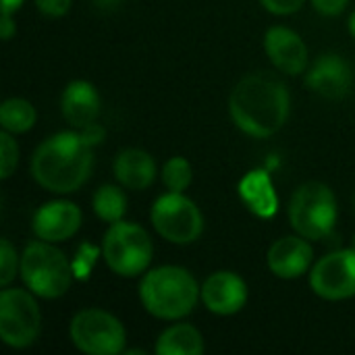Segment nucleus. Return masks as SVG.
Masks as SVG:
<instances>
[{
    "label": "nucleus",
    "mask_w": 355,
    "mask_h": 355,
    "mask_svg": "<svg viewBox=\"0 0 355 355\" xmlns=\"http://www.w3.org/2000/svg\"><path fill=\"white\" fill-rule=\"evenodd\" d=\"M289 110V89L270 73H254L243 77L229 98L233 123L252 137L275 135L287 123Z\"/></svg>",
    "instance_id": "f257e3e1"
},
{
    "label": "nucleus",
    "mask_w": 355,
    "mask_h": 355,
    "mask_svg": "<svg viewBox=\"0 0 355 355\" xmlns=\"http://www.w3.org/2000/svg\"><path fill=\"white\" fill-rule=\"evenodd\" d=\"M94 152L81 133L64 131L48 137L31 158V175L52 193H73L92 175Z\"/></svg>",
    "instance_id": "f03ea898"
},
{
    "label": "nucleus",
    "mask_w": 355,
    "mask_h": 355,
    "mask_svg": "<svg viewBox=\"0 0 355 355\" xmlns=\"http://www.w3.org/2000/svg\"><path fill=\"white\" fill-rule=\"evenodd\" d=\"M202 289L189 270L181 266H160L150 270L139 283V300L146 312L162 320H179L187 316Z\"/></svg>",
    "instance_id": "7ed1b4c3"
},
{
    "label": "nucleus",
    "mask_w": 355,
    "mask_h": 355,
    "mask_svg": "<svg viewBox=\"0 0 355 355\" xmlns=\"http://www.w3.org/2000/svg\"><path fill=\"white\" fill-rule=\"evenodd\" d=\"M21 279L25 287L44 300L62 297L71 287V264L50 241H31L21 256Z\"/></svg>",
    "instance_id": "20e7f679"
},
{
    "label": "nucleus",
    "mask_w": 355,
    "mask_h": 355,
    "mask_svg": "<svg viewBox=\"0 0 355 355\" xmlns=\"http://www.w3.org/2000/svg\"><path fill=\"white\" fill-rule=\"evenodd\" d=\"M289 220L297 235L314 241L327 239L337 223V198L333 189L318 181L297 187L289 202Z\"/></svg>",
    "instance_id": "39448f33"
},
{
    "label": "nucleus",
    "mask_w": 355,
    "mask_h": 355,
    "mask_svg": "<svg viewBox=\"0 0 355 355\" xmlns=\"http://www.w3.org/2000/svg\"><path fill=\"white\" fill-rule=\"evenodd\" d=\"M152 239L135 223H112L104 235L102 254L108 268L119 277H137L152 262Z\"/></svg>",
    "instance_id": "423d86ee"
},
{
    "label": "nucleus",
    "mask_w": 355,
    "mask_h": 355,
    "mask_svg": "<svg viewBox=\"0 0 355 355\" xmlns=\"http://www.w3.org/2000/svg\"><path fill=\"white\" fill-rule=\"evenodd\" d=\"M71 341L87 355H116L125 352V329L121 320L104 310L89 308L75 314L71 320Z\"/></svg>",
    "instance_id": "0eeeda50"
},
{
    "label": "nucleus",
    "mask_w": 355,
    "mask_h": 355,
    "mask_svg": "<svg viewBox=\"0 0 355 355\" xmlns=\"http://www.w3.org/2000/svg\"><path fill=\"white\" fill-rule=\"evenodd\" d=\"M150 218L156 233L177 245L193 243L204 231V216L200 208L177 191L160 196L152 206Z\"/></svg>",
    "instance_id": "6e6552de"
},
{
    "label": "nucleus",
    "mask_w": 355,
    "mask_h": 355,
    "mask_svg": "<svg viewBox=\"0 0 355 355\" xmlns=\"http://www.w3.org/2000/svg\"><path fill=\"white\" fill-rule=\"evenodd\" d=\"M42 331V314L33 295L25 289L0 293V337L8 347L23 349L35 343Z\"/></svg>",
    "instance_id": "1a4fd4ad"
},
{
    "label": "nucleus",
    "mask_w": 355,
    "mask_h": 355,
    "mask_svg": "<svg viewBox=\"0 0 355 355\" xmlns=\"http://www.w3.org/2000/svg\"><path fill=\"white\" fill-rule=\"evenodd\" d=\"M310 287L316 295L331 302L355 295V250H339L316 262L310 270Z\"/></svg>",
    "instance_id": "9d476101"
},
{
    "label": "nucleus",
    "mask_w": 355,
    "mask_h": 355,
    "mask_svg": "<svg viewBox=\"0 0 355 355\" xmlns=\"http://www.w3.org/2000/svg\"><path fill=\"white\" fill-rule=\"evenodd\" d=\"M202 302L212 314L218 316L237 314L248 302V285L235 272L229 270L214 272L202 285Z\"/></svg>",
    "instance_id": "9b49d317"
},
{
    "label": "nucleus",
    "mask_w": 355,
    "mask_h": 355,
    "mask_svg": "<svg viewBox=\"0 0 355 355\" xmlns=\"http://www.w3.org/2000/svg\"><path fill=\"white\" fill-rule=\"evenodd\" d=\"M354 75L349 64L333 52L322 54L306 75V85L322 98L341 100L352 92Z\"/></svg>",
    "instance_id": "f8f14e48"
},
{
    "label": "nucleus",
    "mask_w": 355,
    "mask_h": 355,
    "mask_svg": "<svg viewBox=\"0 0 355 355\" xmlns=\"http://www.w3.org/2000/svg\"><path fill=\"white\" fill-rule=\"evenodd\" d=\"M33 233L37 239L60 243L71 239L81 227V210L73 202H48L33 216Z\"/></svg>",
    "instance_id": "ddd939ff"
},
{
    "label": "nucleus",
    "mask_w": 355,
    "mask_h": 355,
    "mask_svg": "<svg viewBox=\"0 0 355 355\" xmlns=\"http://www.w3.org/2000/svg\"><path fill=\"white\" fill-rule=\"evenodd\" d=\"M264 48L272 64L285 75H300L308 67V48L289 27H270L264 35Z\"/></svg>",
    "instance_id": "4468645a"
},
{
    "label": "nucleus",
    "mask_w": 355,
    "mask_h": 355,
    "mask_svg": "<svg viewBox=\"0 0 355 355\" xmlns=\"http://www.w3.org/2000/svg\"><path fill=\"white\" fill-rule=\"evenodd\" d=\"M314 250L306 237H281L277 239L266 256L268 268L279 279H297L312 266Z\"/></svg>",
    "instance_id": "2eb2a0df"
},
{
    "label": "nucleus",
    "mask_w": 355,
    "mask_h": 355,
    "mask_svg": "<svg viewBox=\"0 0 355 355\" xmlns=\"http://www.w3.org/2000/svg\"><path fill=\"white\" fill-rule=\"evenodd\" d=\"M60 110L75 129H83L100 114V94L87 81H73L62 92Z\"/></svg>",
    "instance_id": "dca6fc26"
},
{
    "label": "nucleus",
    "mask_w": 355,
    "mask_h": 355,
    "mask_svg": "<svg viewBox=\"0 0 355 355\" xmlns=\"http://www.w3.org/2000/svg\"><path fill=\"white\" fill-rule=\"evenodd\" d=\"M114 177L123 187L133 191H144L156 179V162L148 152L137 148H127L119 152L114 160Z\"/></svg>",
    "instance_id": "f3484780"
},
{
    "label": "nucleus",
    "mask_w": 355,
    "mask_h": 355,
    "mask_svg": "<svg viewBox=\"0 0 355 355\" xmlns=\"http://www.w3.org/2000/svg\"><path fill=\"white\" fill-rule=\"evenodd\" d=\"M239 198L260 218H270L277 214L279 200H277L272 181L266 171L248 173L239 183Z\"/></svg>",
    "instance_id": "a211bd4d"
},
{
    "label": "nucleus",
    "mask_w": 355,
    "mask_h": 355,
    "mask_svg": "<svg viewBox=\"0 0 355 355\" xmlns=\"http://www.w3.org/2000/svg\"><path fill=\"white\" fill-rule=\"evenodd\" d=\"M158 355H200L204 354V337L191 324H175L166 329L156 341Z\"/></svg>",
    "instance_id": "6ab92c4d"
},
{
    "label": "nucleus",
    "mask_w": 355,
    "mask_h": 355,
    "mask_svg": "<svg viewBox=\"0 0 355 355\" xmlns=\"http://www.w3.org/2000/svg\"><path fill=\"white\" fill-rule=\"evenodd\" d=\"M35 108L23 98H10L0 106V123L8 133H25L35 125Z\"/></svg>",
    "instance_id": "aec40b11"
},
{
    "label": "nucleus",
    "mask_w": 355,
    "mask_h": 355,
    "mask_svg": "<svg viewBox=\"0 0 355 355\" xmlns=\"http://www.w3.org/2000/svg\"><path fill=\"white\" fill-rule=\"evenodd\" d=\"M94 212L104 223H119L127 212V198L116 185H102L94 193Z\"/></svg>",
    "instance_id": "412c9836"
},
{
    "label": "nucleus",
    "mask_w": 355,
    "mask_h": 355,
    "mask_svg": "<svg viewBox=\"0 0 355 355\" xmlns=\"http://www.w3.org/2000/svg\"><path fill=\"white\" fill-rule=\"evenodd\" d=\"M191 179H193V171H191V164L181 158V156H175L171 158L164 168H162V181L164 185L171 189V191H177V193H183L189 185H191Z\"/></svg>",
    "instance_id": "4be33fe9"
},
{
    "label": "nucleus",
    "mask_w": 355,
    "mask_h": 355,
    "mask_svg": "<svg viewBox=\"0 0 355 355\" xmlns=\"http://www.w3.org/2000/svg\"><path fill=\"white\" fill-rule=\"evenodd\" d=\"M19 162V146L8 131L0 133V177L8 179Z\"/></svg>",
    "instance_id": "5701e85b"
},
{
    "label": "nucleus",
    "mask_w": 355,
    "mask_h": 355,
    "mask_svg": "<svg viewBox=\"0 0 355 355\" xmlns=\"http://www.w3.org/2000/svg\"><path fill=\"white\" fill-rule=\"evenodd\" d=\"M21 262H17V252L15 248L10 245L8 239H2L0 241V285L2 287H8L10 281L17 277V266Z\"/></svg>",
    "instance_id": "b1692460"
},
{
    "label": "nucleus",
    "mask_w": 355,
    "mask_h": 355,
    "mask_svg": "<svg viewBox=\"0 0 355 355\" xmlns=\"http://www.w3.org/2000/svg\"><path fill=\"white\" fill-rule=\"evenodd\" d=\"M306 0H260V4L272 15H293L304 6Z\"/></svg>",
    "instance_id": "393cba45"
},
{
    "label": "nucleus",
    "mask_w": 355,
    "mask_h": 355,
    "mask_svg": "<svg viewBox=\"0 0 355 355\" xmlns=\"http://www.w3.org/2000/svg\"><path fill=\"white\" fill-rule=\"evenodd\" d=\"M35 6L46 17H62L71 8V0H35Z\"/></svg>",
    "instance_id": "a878e982"
},
{
    "label": "nucleus",
    "mask_w": 355,
    "mask_h": 355,
    "mask_svg": "<svg viewBox=\"0 0 355 355\" xmlns=\"http://www.w3.org/2000/svg\"><path fill=\"white\" fill-rule=\"evenodd\" d=\"M349 0H312L314 8L322 15H329V17H335V15H341L345 10Z\"/></svg>",
    "instance_id": "bb28decb"
},
{
    "label": "nucleus",
    "mask_w": 355,
    "mask_h": 355,
    "mask_svg": "<svg viewBox=\"0 0 355 355\" xmlns=\"http://www.w3.org/2000/svg\"><path fill=\"white\" fill-rule=\"evenodd\" d=\"M79 133H81V137L94 148V146H98V144H102L104 141V135H106V131H104V127L102 125H98L96 121L94 123H89V125H85L83 129H79Z\"/></svg>",
    "instance_id": "cd10ccee"
},
{
    "label": "nucleus",
    "mask_w": 355,
    "mask_h": 355,
    "mask_svg": "<svg viewBox=\"0 0 355 355\" xmlns=\"http://www.w3.org/2000/svg\"><path fill=\"white\" fill-rule=\"evenodd\" d=\"M0 29H2V40H10L12 33L17 31L15 23H12V17L10 12H2V23H0Z\"/></svg>",
    "instance_id": "c85d7f7f"
},
{
    "label": "nucleus",
    "mask_w": 355,
    "mask_h": 355,
    "mask_svg": "<svg viewBox=\"0 0 355 355\" xmlns=\"http://www.w3.org/2000/svg\"><path fill=\"white\" fill-rule=\"evenodd\" d=\"M94 2V6L98 8V10H104V12H108V10H114V8H119L125 0H92Z\"/></svg>",
    "instance_id": "c756f323"
},
{
    "label": "nucleus",
    "mask_w": 355,
    "mask_h": 355,
    "mask_svg": "<svg viewBox=\"0 0 355 355\" xmlns=\"http://www.w3.org/2000/svg\"><path fill=\"white\" fill-rule=\"evenodd\" d=\"M21 4H23V0H2V12H15V10H19L21 8Z\"/></svg>",
    "instance_id": "7c9ffc66"
},
{
    "label": "nucleus",
    "mask_w": 355,
    "mask_h": 355,
    "mask_svg": "<svg viewBox=\"0 0 355 355\" xmlns=\"http://www.w3.org/2000/svg\"><path fill=\"white\" fill-rule=\"evenodd\" d=\"M349 31H352V35L355 37V10L352 12V17H349Z\"/></svg>",
    "instance_id": "2f4dec72"
},
{
    "label": "nucleus",
    "mask_w": 355,
    "mask_h": 355,
    "mask_svg": "<svg viewBox=\"0 0 355 355\" xmlns=\"http://www.w3.org/2000/svg\"><path fill=\"white\" fill-rule=\"evenodd\" d=\"M352 248H354V250H355V237H354V245H352Z\"/></svg>",
    "instance_id": "473e14b6"
},
{
    "label": "nucleus",
    "mask_w": 355,
    "mask_h": 355,
    "mask_svg": "<svg viewBox=\"0 0 355 355\" xmlns=\"http://www.w3.org/2000/svg\"><path fill=\"white\" fill-rule=\"evenodd\" d=\"M354 208H355V198H354Z\"/></svg>",
    "instance_id": "72a5a7b5"
}]
</instances>
